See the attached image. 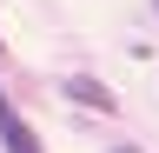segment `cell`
I'll list each match as a JSON object with an SVG mask.
<instances>
[{
    "label": "cell",
    "mask_w": 159,
    "mask_h": 153,
    "mask_svg": "<svg viewBox=\"0 0 159 153\" xmlns=\"http://www.w3.org/2000/svg\"><path fill=\"white\" fill-rule=\"evenodd\" d=\"M152 7H159V0H152Z\"/></svg>",
    "instance_id": "277c9868"
},
{
    "label": "cell",
    "mask_w": 159,
    "mask_h": 153,
    "mask_svg": "<svg viewBox=\"0 0 159 153\" xmlns=\"http://www.w3.org/2000/svg\"><path fill=\"white\" fill-rule=\"evenodd\" d=\"M113 153H139V146H113Z\"/></svg>",
    "instance_id": "3957f363"
},
{
    "label": "cell",
    "mask_w": 159,
    "mask_h": 153,
    "mask_svg": "<svg viewBox=\"0 0 159 153\" xmlns=\"http://www.w3.org/2000/svg\"><path fill=\"white\" fill-rule=\"evenodd\" d=\"M0 140H7V153H47V146H40V133L13 113V100H7V93H0Z\"/></svg>",
    "instance_id": "6da1fadb"
},
{
    "label": "cell",
    "mask_w": 159,
    "mask_h": 153,
    "mask_svg": "<svg viewBox=\"0 0 159 153\" xmlns=\"http://www.w3.org/2000/svg\"><path fill=\"white\" fill-rule=\"evenodd\" d=\"M66 100H80L86 113H113L119 100H113V87L106 80H93V73H66Z\"/></svg>",
    "instance_id": "7a4b0ae2"
}]
</instances>
